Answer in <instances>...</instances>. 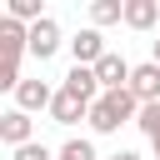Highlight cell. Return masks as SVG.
<instances>
[{"instance_id": "obj_8", "label": "cell", "mask_w": 160, "mask_h": 160, "mask_svg": "<svg viewBox=\"0 0 160 160\" xmlns=\"http://www.w3.org/2000/svg\"><path fill=\"white\" fill-rule=\"evenodd\" d=\"M50 120H55V125H75V120H90V100L70 95V90L60 85V90H55V105H50Z\"/></svg>"}, {"instance_id": "obj_3", "label": "cell", "mask_w": 160, "mask_h": 160, "mask_svg": "<svg viewBox=\"0 0 160 160\" xmlns=\"http://www.w3.org/2000/svg\"><path fill=\"white\" fill-rule=\"evenodd\" d=\"M60 45H65V35H60V20H55V15H45L40 25H30V55H35L40 65H45Z\"/></svg>"}, {"instance_id": "obj_7", "label": "cell", "mask_w": 160, "mask_h": 160, "mask_svg": "<svg viewBox=\"0 0 160 160\" xmlns=\"http://www.w3.org/2000/svg\"><path fill=\"white\" fill-rule=\"evenodd\" d=\"M130 95H135L140 105H160V65H155V60H140V65H135Z\"/></svg>"}, {"instance_id": "obj_4", "label": "cell", "mask_w": 160, "mask_h": 160, "mask_svg": "<svg viewBox=\"0 0 160 160\" xmlns=\"http://www.w3.org/2000/svg\"><path fill=\"white\" fill-rule=\"evenodd\" d=\"M0 140H5V150L30 145V140H35V120H30L25 110H15V105H10V110L0 115Z\"/></svg>"}, {"instance_id": "obj_12", "label": "cell", "mask_w": 160, "mask_h": 160, "mask_svg": "<svg viewBox=\"0 0 160 160\" xmlns=\"http://www.w3.org/2000/svg\"><path fill=\"white\" fill-rule=\"evenodd\" d=\"M5 15L20 20V25H40V20H45V5H40V0H5Z\"/></svg>"}, {"instance_id": "obj_16", "label": "cell", "mask_w": 160, "mask_h": 160, "mask_svg": "<svg viewBox=\"0 0 160 160\" xmlns=\"http://www.w3.org/2000/svg\"><path fill=\"white\" fill-rule=\"evenodd\" d=\"M110 160H145V155H140V150H115Z\"/></svg>"}, {"instance_id": "obj_5", "label": "cell", "mask_w": 160, "mask_h": 160, "mask_svg": "<svg viewBox=\"0 0 160 160\" xmlns=\"http://www.w3.org/2000/svg\"><path fill=\"white\" fill-rule=\"evenodd\" d=\"M70 55H75V65H90V70H95V65H100L110 50H105V35H100L95 25H85V30L70 40Z\"/></svg>"}, {"instance_id": "obj_14", "label": "cell", "mask_w": 160, "mask_h": 160, "mask_svg": "<svg viewBox=\"0 0 160 160\" xmlns=\"http://www.w3.org/2000/svg\"><path fill=\"white\" fill-rule=\"evenodd\" d=\"M55 160H100V155H95L90 140H65V145L55 150Z\"/></svg>"}, {"instance_id": "obj_10", "label": "cell", "mask_w": 160, "mask_h": 160, "mask_svg": "<svg viewBox=\"0 0 160 160\" xmlns=\"http://www.w3.org/2000/svg\"><path fill=\"white\" fill-rule=\"evenodd\" d=\"M125 25L130 30H155L160 25V0H125Z\"/></svg>"}, {"instance_id": "obj_15", "label": "cell", "mask_w": 160, "mask_h": 160, "mask_svg": "<svg viewBox=\"0 0 160 160\" xmlns=\"http://www.w3.org/2000/svg\"><path fill=\"white\" fill-rule=\"evenodd\" d=\"M10 160H55V150H50L45 140H30V145H20V150H10Z\"/></svg>"}, {"instance_id": "obj_18", "label": "cell", "mask_w": 160, "mask_h": 160, "mask_svg": "<svg viewBox=\"0 0 160 160\" xmlns=\"http://www.w3.org/2000/svg\"><path fill=\"white\" fill-rule=\"evenodd\" d=\"M150 150H155V160H160V140H155V145H150Z\"/></svg>"}, {"instance_id": "obj_1", "label": "cell", "mask_w": 160, "mask_h": 160, "mask_svg": "<svg viewBox=\"0 0 160 160\" xmlns=\"http://www.w3.org/2000/svg\"><path fill=\"white\" fill-rule=\"evenodd\" d=\"M135 115H140V100L130 95V90H105L95 105H90V130L95 135H115L120 125H135Z\"/></svg>"}, {"instance_id": "obj_9", "label": "cell", "mask_w": 160, "mask_h": 160, "mask_svg": "<svg viewBox=\"0 0 160 160\" xmlns=\"http://www.w3.org/2000/svg\"><path fill=\"white\" fill-rule=\"evenodd\" d=\"M60 85H65V90H70V95H80V100H90V105H95V100H100V95H105V90H100V80H95V70H90V65H70V70H65V80H60Z\"/></svg>"}, {"instance_id": "obj_17", "label": "cell", "mask_w": 160, "mask_h": 160, "mask_svg": "<svg viewBox=\"0 0 160 160\" xmlns=\"http://www.w3.org/2000/svg\"><path fill=\"white\" fill-rule=\"evenodd\" d=\"M150 60H155V65H160V40H150Z\"/></svg>"}, {"instance_id": "obj_11", "label": "cell", "mask_w": 160, "mask_h": 160, "mask_svg": "<svg viewBox=\"0 0 160 160\" xmlns=\"http://www.w3.org/2000/svg\"><path fill=\"white\" fill-rule=\"evenodd\" d=\"M125 20V0H90V25H120Z\"/></svg>"}, {"instance_id": "obj_2", "label": "cell", "mask_w": 160, "mask_h": 160, "mask_svg": "<svg viewBox=\"0 0 160 160\" xmlns=\"http://www.w3.org/2000/svg\"><path fill=\"white\" fill-rule=\"evenodd\" d=\"M50 105H55V85L50 80H40V75H30V80H20L15 85V110H25V115H50Z\"/></svg>"}, {"instance_id": "obj_13", "label": "cell", "mask_w": 160, "mask_h": 160, "mask_svg": "<svg viewBox=\"0 0 160 160\" xmlns=\"http://www.w3.org/2000/svg\"><path fill=\"white\" fill-rule=\"evenodd\" d=\"M135 125H140V135H145V140L155 145V140H160V105H140Z\"/></svg>"}, {"instance_id": "obj_6", "label": "cell", "mask_w": 160, "mask_h": 160, "mask_svg": "<svg viewBox=\"0 0 160 160\" xmlns=\"http://www.w3.org/2000/svg\"><path fill=\"white\" fill-rule=\"evenodd\" d=\"M130 75H135V65L125 60V55H105L100 65H95V80H100V90H130Z\"/></svg>"}]
</instances>
